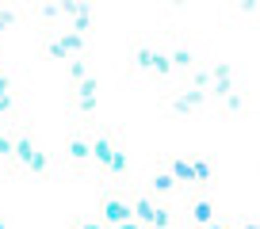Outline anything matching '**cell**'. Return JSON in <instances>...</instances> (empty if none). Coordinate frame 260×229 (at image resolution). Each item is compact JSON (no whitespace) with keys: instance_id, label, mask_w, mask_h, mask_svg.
Returning <instances> with one entry per match:
<instances>
[{"instance_id":"obj_1","label":"cell","mask_w":260,"mask_h":229,"mask_svg":"<svg viewBox=\"0 0 260 229\" xmlns=\"http://www.w3.org/2000/svg\"><path fill=\"white\" fill-rule=\"evenodd\" d=\"M134 69H138V73L157 77V81L172 77V61H169V54H165V50H153V46H138V50H134Z\"/></svg>"},{"instance_id":"obj_2","label":"cell","mask_w":260,"mask_h":229,"mask_svg":"<svg viewBox=\"0 0 260 229\" xmlns=\"http://www.w3.org/2000/svg\"><path fill=\"white\" fill-rule=\"evenodd\" d=\"M46 57H54V61H73V57H84V34L57 31L54 39L46 42Z\"/></svg>"},{"instance_id":"obj_3","label":"cell","mask_w":260,"mask_h":229,"mask_svg":"<svg viewBox=\"0 0 260 229\" xmlns=\"http://www.w3.org/2000/svg\"><path fill=\"white\" fill-rule=\"evenodd\" d=\"M122 221H130L126 199L115 195V191H107V195L100 199V225H104V229H115V225H122Z\"/></svg>"},{"instance_id":"obj_4","label":"cell","mask_w":260,"mask_h":229,"mask_svg":"<svg viewBox=\"0 0 260 229\" xmlns=\"http://www.w3.org/2000/svg\"><path fill=\"white\" fill-rule=\"evenodd\" d=\"M65 161L73 164L77 172L92 168V138H88V134H73V138H69V145H65Z\"/></svg>"},{"instance_id":"obj_5","label":"cell","mask_w":260,"mask_h":229,"mask_svg":"<svg viewBox=\"0 0 260 229\" xmlns=\"http://www.w3.org/2000/svg\"><path fill=\"white\" fill-rule=\"evenodd\" d=\"M203 103H207V92H199V88H176L169 96V107L176 114H191V111H199Z\"/></svg>"},{"instance_id":"obj_6","label":"cell","mask_w":260,"mask_h":229,"mask_svg":"<svg viewBox=\"0 0 260 229\" xmlns=\"http://www.w3.org/2000/svg\"><path fill=\"white\" fill-rule=\"evenodd\" d=\"M126 206H130V218L138 221L142 229H149L153 225V214H157V203L146 195V191H134V195L126 199Z\"/></svg>"},{"instance_id":"obj_7","label":"cell","mask_w":260,"mask_h":229,"mask_svg":"<svg viewBox=\"0 0 260 229\" xmlns=\"http://www.w3.org/2000/svg\"><path fill=\"white\" fill-rule=\"evenodd\" d=\"M115 153H119V141H115V134H96V138H92V164H96L104 176H107V164H111Z\"/></svg>"},{"instance_id":"obj_8","label":"cell","mask_w":260,"mask_h":229,"mask_svg":"<svg viewBox=\"0 0 260 229\" xmlns=\"http://www.w3.org/2000/svg\"><path fill=\"white\" fill-rule=\"evenodd\" d=\"M176 191H180V183L172 180V176H169L165 168H157L153 176H149V191H146V195L153 199V203H165V199H172Z\"/></svg>"},{"instance_id":"obj_9","label":"cell","mask_w":260,"mask_h":229,"mask_svg":"<svg viewBox=\"0 0 260 229\" xmlns=\"http://www.w3.org/2000/svg\"><path fill=\"white\" fill-rule=\"evenodd\" d=\"M77 88V111L81 114H96V92H100V77H84L81 84H73Z\"/></svg>"},{"instance_id":"obj_10","label":"cell","mask_w":260,"mask_h":229,"mask_svg":"<svg viewBox=\"0 0 260 229\" xmlns=\"http://www.w3.org/2000/svg\"><path fill=\"white\" fill-rule=\"evenodd\" d=\"M176 183H195V161L191 157H169V168H165Z\"/></svg>"},{"instance_id":"obj_11","label":"cell","mask_w":260,"mask_h":229,"mask_svg":"<svg viewBox=\"0 0 260 229\" xmlns=\"http://www.w3.org/2000/svg\"><path fill=\"white\" fill-rule=\"evenodd\" d=\"M35 157V141H31V134H16V149H12V168H23L27 161Z\"/></svg>"},{"instance_id":"obj_12","label":"cell","mask_w":260,"mask_h":229,"mask_svg":"<svg viewBox=\"0 0 260 229\" xmlns=\"http://www.w3.org/2000/svg\"><path fill=\"white\" fill-rule=\"evenodd\" d=\"M169 61H172V73H191L195 69V54H191V46H172L169 50Z\"/></svg>"},{"instance_id":"obj_13","label":"cell","mask_w":260,"mask_h":229,"mask_svg":"<svg viewBox=\"0 0 260 229\" xmlns=\"http://www.w3.org/2000/svg\"><path fill=\"white\" fill-rule=\"evenodd\" d=\"M191 221L199 229L214 221V203H211V199H195V203H191Z\"/></svg>"},{"instance_id":"obj_14","label":"cell","mask_w":260,"mask_h":229,"mask_svg":"<svg viewBox=\"0 0 260 229\" xmlns=\"http://www.w3.org/2000/svg\"><path fill=\"white\" fill-rule=\"evenodd\" d=\"M16 111V96H12V77L0 73V119H8Z\"/></svg>"},{"instance_id":"obj_15","label":"cell","mask_w":260,"mask_h":229,"mask_svg":"<svg viewBox=\"0 0 260 229\" xmlns=\"http://www.w3.org/2000/svg\"><path fill=\"white\" fill-rule=\"evenodd\" d=\"M172 225H176V210L169 203H157V214H153V225L149 229H172Z\"/></svg>"},{"instance_id":"obj_16","label":"cell","mask_w":260,"mask_h":229,"mask_svg":"<svg viewBox=\"0 0 260 229\" xmlns=\"http://www.w3.org/2000/svg\"><path fill=\"white\" fill-rule=\"evenodd\" d=\"M191 161H195V187H207V183L214 180L211 161H203V157H191Z\"/></svg>"},{"instance_id":"obj_17","label":"cell","mask_w":260,"mask_h":229,"mask_svg":"<svg viewBox=\"0 0 260 229\" xmlns=\"http://www.w3.org/2000/svg\"><path fill=\"white\" fill-rule=\"evenodd\" d=\"M107 176H130V161H126V149H119V153L111 157V164H107Z\"/></svg>"},{"instance_id":"obj_18","label":"cell","mask_w":260,"mask_h":229,"mask_svg":"<svg viewBox=\"0 0 260 229\" xmlns=\"http://www.w3.org/2000/svg\"><path fill=\"white\" fill-rule=\"evenodd\" d=\"M23 168L31 172V176H46V172H50V157H46V153H39V149H35V157H31V161L23 164Z\"/></svg>"},{"instance_id":"obj_19","label":"cell","mask_w":260,"mask_h":229,"mask_svg":"<svg viewBox=\"0 0 260 229\" xmlns=\"http://www.w3.org/2000/svg\"><path fill=\"white\" fill-rule=\"evenodd\" d=\"M88 27H92V8L84 4V8L73 16V27H69V31H77V34H88Z\"/></svg>"},{"instance_id":"obj_20","label":"cell","mask_w":260,"mask_h":229,"mask_svg":"<svg viewBox=\"0 0 260 229\" xmlns=\"http://www.w3.org/2000/svg\"><path fill=\"white\" fill-rule=\"evenodd\" d=\"M84 77H88V61H84V57H73V61H69V81L81 84Z\"/></svg>"},{"instance_id":"obj_21","label":"cell","mask_w":260,"mask_h":229,"mask_svg":"<svg viewBox=\"0 0 260 229\" xmlns=\"http://www.w3.org/2000/svg\"><path fill=\"white\" fill-rule=\"evenodd\" d=\"M207 77H211V84H218V81H234V69H230V61H218V65H214Z\"/></svg>"},{"instance_id":"obj_22","label":"cell","mask_w":260,"mask_h":229,"mask_svg":"<svg viewBox=\"0 0 260 229\" xmlns=\"http://www.w3.org/2000/svg\"><path fill=\"white\" fill-rule=\"evenodd\" d=\"M12 149H16V138H12V134H0V161L4 164L12 161Z\"/></svg>"},{"instance_id":"obj_23","label":"cell","mask_w":260,"mask_h":229,"mask_svg":"<svg viewBox=\"0 0 260 229\" xmlns=\"http://www.w3.org/2000/svg\"><path fill=\"white\" fill-rule=\"evenodd\" d=\"M16 19H19V12H16V8H0V34L8 31V27L16 23Z\"/></svg>"},{"instance_id":"obj_24","label":"cell","mask_w":260,"mask_h":229,"mask_svg":"<svg viewBox=\"0 0 260 229\" xmlns=\"http://www.w3.org/2000/svg\"><path fill=\"white\" fill-rule=\"evenodd\" d=\"M241 103H245V96H241V92H230V96L222 99V107H226V111H237Z\"/></svg>"},{"instance_id":"obj_25","label":"cell","mask_w":260,"mask_h":229,"mask_svg":"<svg viewBox=\"0 0 260 229\" xmlns=\"http://www.w3.org/2000/svg\"><path fill=\"white\" fill-rule=\"evenodd\" d=\"M73 229H104V225H100V218H92V221H73Z\"/></svg>"},{"instance_id":"obj_26","label":"cell","mask_w":260,"mask_h":229,"mask_svg":"<svg viewBox=\"0 0 260 229\" xmlns=\"http://www.w3.org/2000/svg\"><path fill=\"white\" fill-rule=\"evenodd\" d=\"M203 229H234L230 221H211V225H203Z\"/></svg>"},{"instance_id":"obj_27","label":"cell","mask_w":260,"mask_h":229,"mask_svg":"<svg viewBox=\"0 0 260 229\" xmlns=\"http://www.w3.org/2000/svg\"><path fill=\"white\" fill-rule=\"evenodd\" d=\"M115 229H142V225H138L134 218H130V221H122V225H115Z\"/></svg>"},{"instance_id":"obj_28","label":"cell","mask_w":260,"mask_h":229,"mask_svg":"<svg viewBox=\"0 0 260 229\" xmlns=\"http://www.w3.org/2000/svg\"><path fill=\"white\" fill-rule=\"evenodd\" d=\"M0 229H4V214H0Z\"/></svg>"}]
</instances>
